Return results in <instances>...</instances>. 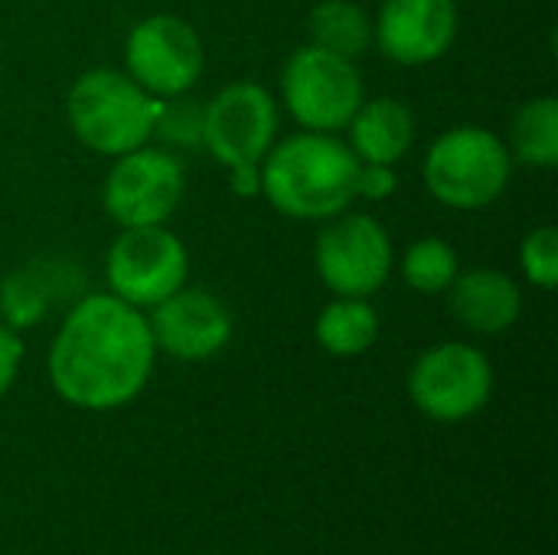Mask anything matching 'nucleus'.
Returning a JSON list of instances; mask_svg holds the SVG:
<instances>
[{"mask_svg": "<svg viewBox=\"0 0 558 555\" xmlns=\"http://www.w3.org/2000/svg\"><path fill=\"white\" fill-rule=\"evenodd\" d=\"M157 360L147 317L111 291L82 294L49 347V383L78 409L111 412L134 402Z\"/></svg>", "mask_w": 558, "mask_h": 555, "instance_id": "f257e3e1", "label": "nucleus"}, {"mask_svg": "<svg viewBox=\"0 0 558 555\" xmlns=\"http://www.w3.org/2000/svg\"><path fill=\"white\" fill-rule=\"evenodd\" d=\"M262 196L288 219L324 222L356 200V154L337 134H291L262 157Z\"/></svg>", "mask_w": 558, "mask_h": 555, "instance_id": "f03ea898", "label": "nucleus"}, {"mask_svg": "<svg viewBox=\"0 0 558 555\" xmlns=\"http://www.w3.org/2000/svg\"><path fill=\"white\" fill-rule=\"evenodd\" d=\"M157 101L128 72L88 69L65 98V118L72 134L101 157H121L144 147L154 134Z\"/></svg>", "mask_w": 558, "mask_h": 555, "instance_id": "7ed1b4c3", "label": "nucleus"}, {"mask_svg": "<svg viewBox=\"0 0 558 555\" xmlns=\"http://www.w3.org/2000/svg\"><path fill=\"white\" fill-rule=\"evenodd\" d=\"M422 173L438 203L474 213L504 196L513 173V157L507 141L490 128L461 124L435 137Z\"/></svg>", "mask_w": 558, "mask_h": 555, "instance_id": "20e7f679", "label": "nucleus"}, {"mask_svg": "<svg viewBox=\"0 0 558 555\" xmlns=\"http://www.w3.org/2000/svg\"><path fill=\"white\" fill-rule=\"evenodd\" d=\"M281 98L304 131L337 134L363 105V75L356 62L307 43L281 69Z\"/></svg>", "mask_w": 558, "mask_h": 555, "instance_id": "39448f33", "label": "nucleus"}, {"mask_svg": "<svg viewBox=\"0 0 558 555\" xmlns=\"http://www.w3.org/2000/svg\"><path fill=\"white\" fill-rule=\"evenodd\" d=\"M392 239L383 222L366 213H337L324 219L314 242L320 281L337 298H373L392 275Z\"/></svg>", "mask_w": 558, "mask_h": 555, "instance_id": "423d86ee", "label": "nucleus"}, {"mask_svg": "<svg viewBox=\"0 0 558 555\" xmlns=\"http://www.w3.org/2000/svg\"><path fill=\"white\" fill-rule=\"evenodd\" d=\"M190 278V252L167 226L121 229L105 252L108 291L144 311L170 298Z\"/></svg>", "mask_w": 558, "mask_h": 555, "instance_id": "0eeeda50", "label": "nucleus"}, {"mask_svg": "<svg viewBox=\"0 0 558 555\" xmlns=\"http://www.w3.org/2000/svg\"><path fill=\"white\" fill-rule=\"evenodd\" d=\"M183 186V164L167 147L144 144L114 157L101 186V203L108 219L118 222L121 229L163 226L177 213Z\"/></svg>", "mask_w": 558, "mask_h": 555, "instance_id": "6e6552de", "label": "nucleus"}, {"mask_svg": "<svg viewBox=\"0 0 558 555\" xmlns=\"http://www.w3.org/2000/svg\"><path fill=\"white\" fill-rule=\"evenodd\" d=\"M494 393V366L471 343H438L425 350L409 373V396L435 422H464L477 415Z\"/></svg>", "mask_w": 558, "mask_h": 555, "instance_id": "1a4fd4ad", "label": "nucleus"}, {"mask_svg": "<svg viewBox=\"0 0 558 555\" xmlns=\"http://www.w3.org/2000/svg\"><path fill=\"white\" fill-rule=\"evenodd\" d=\"M128 75L154 98H173L190 92L203 75V39L173 13H154L131 26L124 39Z\"/></svg>", "mask_w": 558, "mask_h": 555, "instance_id": "9d476101", "label": "nucleus"}, {"mask_svg": "<svg viewBox=\"0 0 558 555\" xmlns=\"http://www.w3.org/2000/svg\"><path fill=\"white\" fill-rule=\"evenodd\" d=\"M278 134V105L258 82H232L203 105V147L226 170L262 164Z\"/></svg>", "mask_w": 558, "mask_h": 555, "instance_id": "9b49d317", "label": "nucleus"}, {"mask_svg": "<svg viewBox=\"0 0 558 555\" xmlns=\"http://www.w3.org/2000/svg\"><path fill=\"white\" fill-rule=\"evenodd\" d=\"M150 337L157 350L183 363H203L232 340L229 307L206 288H177L150 307Z\"/></svg>", "mask_w": 558, "mask_h": 555, "instance_id": "f8f14e48", "label": "nucleus"}, {"mask_svg": "<svg viewBox=\"0 0 558 555\" xmlns=\"http://www.w3.org/2000/svg\"><path fill=\"white\" fill-rule=\"evenodd\" d=\"M373 39L399 65L438 62L458 39L454 0H383Z\"/></svg>", "mask_w": 558, "mask_h": 555, "instance_id": "ddd939ff", "label": "nucleus"}, {"mask_svg": "<svg viewBox=\"0 0 558 555\" xmlns=\"http://www.w3.org/2000/svg\"><path fill=\"white\" fill-rule=\"evenodd\" d=\"M85 291V272L72 255H39L0 281V317L13 330L36 327L59 304H75Z\"/></svg>", "mask_w": 558, "mask_h": 555, "instance_id": "4468645a", "label": "nucleus"}, {"mask_svg": "<svg viewBox=\"0 0 558 555\" xmlns=\"http://www.w3.org/2000/svg\"><path fill=\"white\" fill-rule=\"evenodd\" d=\"M445 294L451 317L471 334H504L520 321L523 311L520 285L500 268L458 272Z\"/></svg>", "mask_w": 558, "mask_h": 555, "instance_id": "2eb2a0df", "label": "nucleus"}, {"mask_svg": "<svg viewBox=\"0 0 558 555\" xmlns=\"http://www.w3.org/2000/svg\"><path fill=\"white\" fill-rule=\"evenodd\" d=\"M350 131V150L360 164H389L396 167L412 141H415V114L399 98H373L356 108V114L347 124Z\"/></svg>", "mask_w": 558, "mask_h": 555, "instance_id": "dca6fc26", "label": "nucleus"}, {"mask_svg": "<svg viewBox=\"0 0 558 555\" xmlns=\"http://www.w3.org/2000/svg\"><path fill=\"white\" fill-rule=\"evenodd\" d=\"M314 337L333 357H360L379 337V314L369 298H337L317 314Z\"/></svg>", "mask_w": 558, "mask_h": 555, "instance_id": "f3484780", "label": "nucleus"}, {"mask_svg": "<svg viewBox=\"0 0 558 555\" xmlns=\"http://www.w3.org/2000/svg\"><path fill=\"white\" fill-rule=\"evenodd\" d=\"M510 157L536 167L553 170L558 164V98L543 95L526 101L510 121Z\"/></svg>", "mask_w": 558, "mask_h": 555, "instance_id": "a211bd4d", "label": "nucleus"}, {"mask_svg": "<svg viewBox=\"0 0 558 555\" xmlns=\"http://www.w3.org/2000/svg\"><path fill=\"white\" fill-rule=\"evenodd\" d=\"M311 43L356 62L373 46V20L353 0H324L311 10Z\"/></svg>", "mask_w": 558, "mask_h": 555, "instance_id": "6ab92c4d", "label": "nucleus"}, {"mask_svg": "<svg viewBox=\"0 0 558 555\" xmlns=\"http://www.w3.org/2000/svg\"><path fill=\"white\" fill-rule=\"evenodd\" d=\"M458 272H461L458 252L438 236L412 242L402 258V278L418 294H445L458 278Z\"/></svg>", "mask_w": 558, "mask_h": 555, "instance_id": "aec40b11", "label": "nucleus"}, {"mask_svg": "<svg viewBox=\"0 0 558 555\" xmlns=\"http://www.w3.org/2000/svg\"><path fill=\"white\" fill-rule=\"evenodd\" d=\"M150 137L167 147H203V105L190 92L160 98Z\"/></svg>", "mask_w": 558, "mask_h": 555, "instance_id": "412c9836", "label": "nucleus"}, {"mask_svg": "<svg viewBox=\"0 0 558 555\" xmlns=\"http://www.w3.org/2000/svg\"><path fill=\"white\" fill-rule=\"evenodd\" d=\"M520 268L530 285L553 291L558 285V232L553 226L533 229L520 245Z\"/></svg>", "mask_w": 558, "mask_h": 555, "instance_id": "4be33fe9", "label": "nucleus"}, {"mask_svg": "<svg viewBox=\"0 0 558 555\" xmlns=\"http://www.w3.org/2000/svg\"><path fill=\"white\" fill-rule=\"evenodd\" d=\"M396 193V167L389 164H360L356 167V196L383 203Z\"/></svg>", "mask_w": 558, "mask_h": 555, "instance_id": "5701e85b", "label": "nucleus"}, {"mask_svg": "<svg viewBox=\"0 0 558 555\" xmlns=\"http://www.w3.org/2000/svg\"><path fill=\"white\" fill-rule=\"evenodd\" d=\"M20 363H23V340L13 327L0 324V399L10 393L20 373Z\"/></svg>", "mask_w": 558, "mask_h": 555, "instance_id": "b1692460", "label": "nucleus"}, {"mask_svg": "<svg viewBox=\"0 0 558 555\" xmlns=\"http://www.w3.org/2000/svg\"><path fill=\"white\" fill-rule=\"evenodd\" d=\"M232 186L239 196H255L262 193V167L258 164H245V167H232Z\"/></svg>", "mask_w": 558, "mask_h": 555, "instance_id": "393cba45", "label": "nucleus"}]
</instances>
